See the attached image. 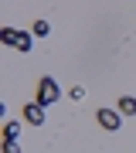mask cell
Returning <instances> with one entry per match:
<instances>
[{
  "label": "cell",
  "mask_w": 136,
  "mask_h": 153,
  "mask_svg": "<svg viewBox=\"0 0 136 153\" xmlns=\"http://www.w3.org/2000/svg\"><path fill=\"white\" fill-rule=\"evenodd\" d=\"M95 119H99V126H102V129H109V133H116V129L123 126L119 109H99V112H95Z\"/></svg>",
  "instance_id": "3"
},
{
  "label": "cell",
  "mask_w": 136,
  "mask_h": 153,
  "mask_svg": "<svg viewBox=\"0 0 136 153\" xmlns=\"http://www.w3.org/2000/svg\"><path fill=\"white\" fill-rule=\"evenodd\" d=\"M24 123L27 126H41L44 123V105L41 102H27L24 105Z\"/></svg>",
  "instance_id": "4"
},
{
  "label": "cell",
  "mask_w": 136,
  "mask_h": 153,
  "mask_svg": "<svg viewBox=\"0 0 136 153\" xmlns=\"http://www.w3.org/2000/svg\"><path fill=\"white\" fill-rule=\"evenodd\" d=\"M116 109H119V116H136V99L133 95H119Z\"/></svg>",
  "instance_id": "5"
},
{
  "label": "cell",
  "mask_w": 136,
  "mask_h": 153,
  "mask_svg": "<svg viewBox=\"0 0 136 153\" xmlns=\"http://www.w3.org/2000/svg\"><path fill=\"white\" fill-rule=\"evenodd\" d=\"M71 99H75V102H82V99H85V88H82V85H75V88H71V92H68Z\"/></svg>",
  "instance_id": "9"
},
{
  "label": "cell",
  "mask_w": 136,
  "mask_h": 153,
  "mask_svg": "<svg viewBox=\"0 0 136 153\" xmlns=\"http://www.w3.org/2000/svg\"><path fill=\"white\" fill-rule=\"evenodd\" d=\"M4 153H21V146H17V140H4Z\"/></svg>",
  "instance_id": "8"
},
{
  "label": "cell",
  "mask_w": 136,
  "mask_h": 153,
  "mask_svg": "<svg viewBox=\"0 0 136 153\" xmlns=\"http://www.w3.org/2000/svg\"><path fill=\"white\" fill-rule=\"evenodd\" d=\"M51 27H48V21H34V38H44Z\"/></svg>",
  "instance_id": "7"
},
{
  "label": "cell",
  "mask_w": 136,
  "mask_h": 153,
  "mask_svg": "<svg viewBox=\"0 0 136 153\" xmlns=\"http://www.w3.org/2000/svg\"><path fill=\"white\" fill-rule=\"evenodd\" d=\"M0 41H4V44H10V48H17V51H31V48H34L31 34L14 31V27H4V31H0Z\"/></svg>",
  "instance_id": "2"
},
{
  "label": "cell",
  "mask_w": 136,
  "mask_h": 153,
  "mask_svg": "<svg viewBox=\"0 0 136 153\" xmlns=\"http://www.w3.org/2000/svg\"><path fill=\"white\" fill-rule=\"evenodd\" d=\"M17 133H21V123H7L4 126V140H17Z\"/></svg>",
  "instance_id": "6"
},
{
  "label": "cell",
  "mask_w": 136,
  "mask_h": 153,
  "mask_svg": "<svg viewBox=\"0 0 136 153\" xmlns=\"http://www.w3.org/2000/svg\"><path fill=\"white\" fill-rule=\"evenodd\" d=\"M61 99V88H58V82H54L51 75H44L41 82H38V95H34V102H41L44 109H48V105H54Z\"/></svg>",
  "instance_id": "1"
}]
</instances>
